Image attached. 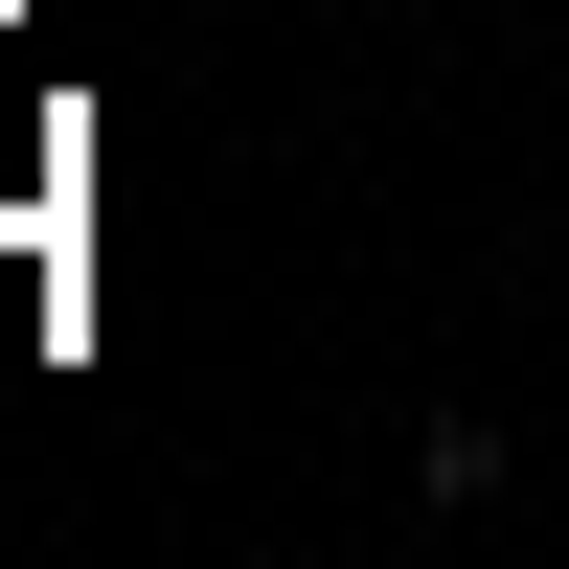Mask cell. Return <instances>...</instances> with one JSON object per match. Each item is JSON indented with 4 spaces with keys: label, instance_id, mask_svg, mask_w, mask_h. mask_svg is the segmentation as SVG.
<instances>
[{
    "label": "cell",
    "instance_id": "1",
    "mask_svg": "<svg viewBox=\"0 0 569 569\" xmlns=\"http://www.w3.org/2000/svg\"><path fill=\"white\" fill-rule=\"evenodd\" d=\"M410 501H456V525H479V501H501V410H433V433H410Z\"/></svg>",
    "mask_w": 569,
    "mask_h": 569
}]
</instances>
